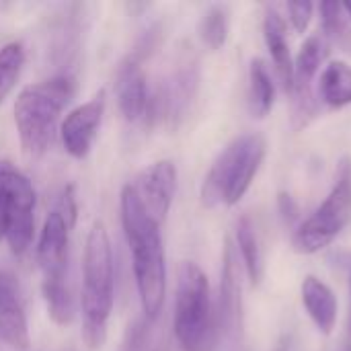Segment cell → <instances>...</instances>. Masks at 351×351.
Returning a JSON list of instances; mask_svg holds the SVG:
<instances>
[{
    "label": "cell",
    "mask_w": 351,
    "mask_h": 351,
    "mask_svg": "<svg viewBox=\"0 0 351 351\" xmlns=\"http://www.w3.org/2000/svg\"><path fill=\"white\" fill-rule=\"evenodd\" d=\"M119 210L121 226L132 251V265L142 313L148 321H158L167 294V263L160 224H156L140 208L125 185L121 189Z\"/></svg>",
    "instance_id": "cell-1"
},
{
    "label": "cell",
    "mask_w": 351,
    "mask_h": 351,
    "mask_svg": "<svg viewBox=\"0 0 351 351\" xmlns=\"http://www.w3.org/2000/svg\"><path fill=\"white\" fill-rule=\"evenodd\" d=\"M76 222V195L68 185L60 191L53 210L47 214L39 241L37 263L41 269V290L47 313L58 325H68L74 315L68 286V253L70 232Z\"/></svg>",
    "instance_id": "cell-2"
},
{
    "label": "cell",
    "mask_w": 351,
    "mask_h": 351,
    "mask_svg": "<svg viewBox=\"0 0 351 351\" xmlns=\"http://www.w3.org/2000/svg\"><path fill=\"white\" fill-rule=\"evenodd\" d=\"M115 269L111 241L101 222L88 230L82 259V339L90 350L103 348L107 339L109 317L113 311Z\"/></svg>",
    "instance_id": "cell-3"
},
{
    "label": "cell",
    "mask_w": 351,
    "mask_h": 351,
    "mask_svg": "<svg viewBox=\"0 0 351 351\" xmlns=\"http://www.w3.org/2000/svg\"><path fill=\"white\" fill-rule=\"evenodd\" d=\"M74 76L58 74L29 84L19 93L14 101V125L21 148L29 158L41 156L51 146L60 115L74 97Z\"/></svg>",
    "instance_id": "cell-4"
},
{
    "label": "cell",
    "mask_w": 351,
    "mask_h": 351,
    "mask_svg": "<svg viewBox=\"0 0 351 351\" xmlns=\"http://www.w3.org/2000/svg\"><path fill=\"white\" fill-rule=\"evenodd\" d=\"M173 333L183 351H212L220 337L208 276L193 261L179 265Z\"/></svg>",
    "instance_id": "cell-5"
},
{
    "label": "cell",
    "mask_w": 351,
    "mask_h": 351,
    "mask_svg": "<svg viewBox=\"0 0 351 351\" xmlns=\"http://www.w3.org/2000/svg\"><path fill=\"white\" fill-rule=\"evenodd\" d=\"M265 152L267 144L261 134L247 132L230 140L204 179L199 193L202 204L206 208L237 206L251 189L265 160Z\"/></svg>",
    "instance_id": "cell-6"
},
{
    "label": "cell",
    "mask_w": 351,
    "mask_h": 351,
    "mask_svg": "<svg viewBox=\"0 0 351 351\" xmlns=\"http://www.w3.org/2000/svg\"><path fill=\"white\" fill-rule=\"evenodd\" d=\"M351 222V160L343 156L325 202L294 230L292 249L300 255H315L327 249Z\"/></svg>",
    "instance_id": "cell-7"
},
{
    "label": "cell",
    "mask_w": 351,
    "mask_h": 351,
    "mask_svg": "<svg viewBox=\"0 0 351 351\" xmlns=\"http://www.w3.org/2000/svg\"><path fill=\"white\" fill-rule=\"evenodd\" d=\"M35 230V189L12 165L0 162V241L25 255Z\"/></svg>",
    "instance_id": "cell-8"
},
{
    "label": "cell",
    "mask_w": 351,
    "mask_h": 351,
    "mask_svg": "<svg viewBox=\"0 0 351 351\" xmlns=\"http://www.w3.org/2000/svg\"><path fill=\"white\" fill-rule=\"evenodd\" d=\"M158 41V29H150L144 33V37L136 43V47L119 62L117 72H115V97L121 115L136 123V121H146L148 123V113H150V86L148 78L144 72V60L156 47Z\"/></svg>",
    "instance_id": "cell-9"
},
{
    "label": "cell",
    "mask_w": 351,
    "mask_h": 351,
    "mask_svg": "<svg viewBox=\"0 0 351 351\" xmlns=\"http://www.w3.org/2000/svg\"><path fill=\"white\" fill-rule=\"evenodd\" d=\"M125 187L132 191L140 208L162 226L177 193V169L171 160H158L142 169Z\"/></svg>",
    "instance_id": "cell-10"
},
{
    "label": "cell",
    "mask_w": 351,
    "mask_h": 351,
    "mask_svg": "<svg viewBox=\"0 0 351 351\" xmlns=\"http://www.w3.org/2000/svg\"><path fill=\"white\" fill-rule=\"evenodd\" d=\"M193 58H181L169 78L150 95L148 121L177 123L191 105L197 90V68Z\"/></svg>",
    "instance_id": "cell-11"
},
{
    "label": "cell",
    "mask_w": 351,
    "mask_h": 351,
    "mask_svg": "<svg viewBox=\"0 0 351 351\" xmlns=\"http://www.w3.org/2000/svg\"><path fill=\"white\" fill-rule=\"evenodd\" d=\"M105 105H107V93L101 88L86 103L72 109L62 121L60 128L62 144L72 158L82 160L88 156L105 115Z\"/></svg>",
    "instance_id": "cell-12"
},
{
    "label": "cell",
    "mask_w": 351,
    "mask_h": 351,
    "mask_svg": "<svg viewBox=\"0 0 351 351\" xmlns=\"http://www.w3.org/2000/svg\"><path fill=\"white\" fill-rule=\"evenodd\" d=\"M218 300V327L220 335H239L243 325V298H241V257L232 241L224 245Z\"/></svg>",
    "instance_id": "cell-13"
},
{
    "label": "cell",
    "mask_w": 351,
    "mask_h": 351,
    "mask_svg": "<svg viewBox=\"0 0 351 351\" xmlns=\"http://www.w3.org/2000/svg\"><path fill=\"white\" fill-rule=\"evenodd\" d=\"M0 343L14 350H27L31 343L19 284L6 271H0Z\"/></svg>",
    "instance_id": "cell-14"
},
{
    "label": "cell",
    "mask_w": 351,
    "mask_h": 351,
    "mask_svg": "<svg viewBox=\"0 0 351 351\" xmlns=\"http://www.w3.org/2000/svg\"><path fill=\"white\" fill-rule=\"evenodd\" d=\"M300 298L306 315L311 317L313 325L323 335H331L337 325V296L335 292L319 278L306 276L300 286Z\"/></svg>",
    "instance_id": "cell-15"
},
{
    "label": "cell",
    "mask_w": 351,
    "mask_h": 351,
    "mask_svg": "<svg viewBox=\"0 0 351 351\" xmlns=\"http://www.w3.org/2000/svg\"><path fill=\"white\" fill-rule=\"evenodd\" d=\"M263 39L267 45V51L274 60L276 72L284 84L286 90H292L294 84V60L290 53V43L286 37V21L276 8H267L263 19Z\"/></svg>",
    "instance_id": "cell-16"
},
{
    "label": "cell",
    "mask_w": 351,
    "mask_h": 351,
    "mask_svg": "<svg viewBox=\"0 0 351 351\" xmlns=\"http://www.w3.org/2000/svg\"><path fill=\"white\" fill-rule=\"evenodd\" d=\"M276 103V82L265 60L255 58L249 66V111L255 119H265Z\"/></svg>",
    "instance_id": "cell-17"
},
{
    "label": "cell",
    "mask_w": 351,
    "mask_h": 351,
    "mask_svg": "<svg viewBox=\"0 0 351 351\" xmlns=\"http://www.w3.org/2000/svg\"><path fill=\"white\" fill-rule=\"evenodd\" d=\"M319 97L329 109L351 105V66L348 62H331L319 76Z\"/></svg>",
    "instance_id": "cell-18"
},
{
    "label": "cell",
    "mask_w": 351,
    "mask_h": 351,
    "mask_svg": "<svg viewBox=\"0 0 351 351\" xmlns=\"http://www.w3.org/2000/svg\"><path fill=\"white\" fill-rule=\"evenodd\" d=\"M237 251L251 286H259L263 280V253L259 245L257 230L249 216H243L237 224Z\"/></svg>",
    "instance_id": "cell-19"
},
{
    "label": "cell",
    "mask_w": 351,
    "mask_h": 351,
    "mask_svg": "<svg viewBox=\"0 0 351 351\" xmlns=\"http://www.w3.org/2000/svg\"><path fill=\"white\" fill-rule=\"evenodd\" d=\"M317 8L321 12V27L325 39L341 45L346 51H351L350 21L346 16L343 6L339 2H321Z\"/></svg>",
    "instance_id": "cell-20"
},
{
    "label": "cell",
    "mask_w": 351,
    "mask_h": 351,
    "mask_svg": "<svg viewBox=\"0 0 351 351\" xmlns=\"http://www.w3.org/2000/svg\"><path fill=\"white\" fill-rule=\"evenodd\" d=\"M199 37L202 41L210 47V49H222L226 39H228V31H230V19H228V8L222 4H214L210 6L202 21H199Z\"/></svg>",
    "instance_id": "cell-21"
},
{
    "label": "cell",
    "mask_w": 351,
    "mask_h": 351,
    "mask_svg": "<svg viewBox=\"0 0 351 351\" xmlns=\"http://www.w3.org/2000/svg\"><path fill=\"white\" fill-rule=\"evenodd\" d=\"M23 64H25L23 43L12 41L0 49V103L8 97V93L16 84Z\"/></svg>",
    "instance_id": "cell-22"
},
{
    "label": "cell",
    "mask_w": 351,
    "mask_h": 351,
    "mask_svg": "<svg viewBox=\"0 0 351 351\" xmlns=\"http://www.w3.org/2000/svg\"><path fill=\"white\" fill-rule=\"evenodd\" d=\"M154 323L146 317L138 319L130 325L121 351H156V339H154Z\"/></svg>",
    "instance_id": "cell-23"
},
{
    "label": "cell",
    "mask_w": 351,
    "mask_h": 351,
    "mask_svg": "<svg viewBox=\"0 0 351 351\" xmlns=\"http://www.w3.org/2000/svg\"><path fill=\"white\" fill-rule=\"evenodd\" d=\"M315 8L317 6L308 0H296V2L286 4L288 21L296 33H306V29L311 27V21L315 16Z\"/></svg>",
    "instance_id": "cell-24"
},
{
    "label": "cell",
    "mask_w": 351,
    "mask_h": 351,
    "mask_svg": "<svg viewBox=\"0 0 351 351\" xmlns=\"http://www.w3.org/2000/svg\"><path fill=\"white\" fill-rule=\"evenodd\" d=\"M280 208H282V214L284 216L290 214V218H294L298 214V206L294 204V199L288 193H280Z\"/></svg>",
    "instance_id": "cell-25"
},
{
    "label": "cell",
    "mask_w": 351,
    "mask_h": 351,
    "mask_svg": "<svg viewBox=\"0 0 351 351\" xmlns=\"http://www.w3.org/2000/svg\"><path fill=\"white\" fill-rule=\"evenodd\" d=\"M343 6V10H346V16H348V21L351 23V2H346V4H341Z\"/></svg>",
    "instance_id": "cell-26"
},
{
    "label": "cell",
    "mask_w": 351,
    "mask_h": 351,
    "mask_svg": "<svg viewBox=\"0 0 351 351\" xmlns=\"http://www.w3.org/2000/svg\"><path fill=\"white\" fill-rule=\"evenodd\" d=\"M350 294H351V278H350ZM348 327H350V333H351V311H350V325H348Z\"/></svg>",
    "instance_id": "cell-27"
}]
</instances>
